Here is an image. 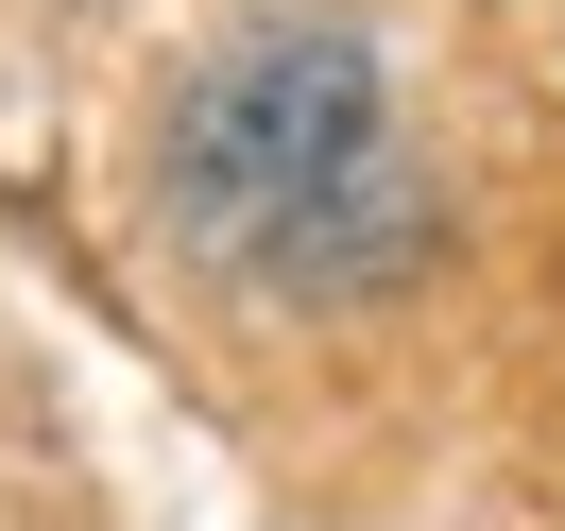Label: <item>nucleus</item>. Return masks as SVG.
<instances>
[{
  "mask_svg": "<svg viewBox=\"0 0 565 531\" xmlns=\"http://www.w3.org/2000/svg\"><path fill=\"white\" fill-rule=\"evenodd\" d=\"M154 206L257 309H343L428 257V189L394 138V70L360 18H241L154 104Z\"/></svg>",
  "mask_w": 565,
  "mask_h": 531,
  "instance_id": "obj_1",
  "label": "nucleus"
}]
</instances>
